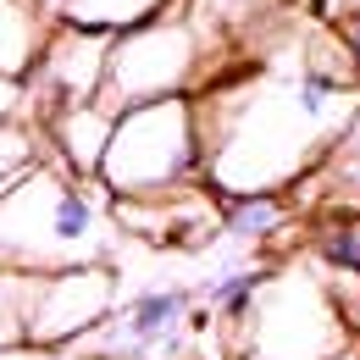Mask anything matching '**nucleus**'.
I'll return each instance as SVG.
<instances>
[{
  "mask_svg": "<svg viewBox=\"0 0 360 360\" xmlns=\"http://www.w3.org/2000/svg\"><path fill=\"white\" fill-rule=\"evenodd\" d=\"M355 11H360V0H321V22H333V28H344Z\"/></svg>",
  "mask_w": 360,
  "mask_h": 360,
  "instance_id": "nucleus-16",
  "label": "nucleus"
},
{
  "mask_svg": "<svg viewBox=\"0 0 360 360\" xmlns=\"http://www.w3.org/2000/svg\"><path fill=\"white\" fill-rule=\"evenodd\" d=\"M105 34H89V28H72V22H50L45 45H39V61L22 84V100H39L34 122L56 111V105H78V100H94L100 94V72H105Z\"/></svg>",
  "mask_w": 360,
  "mask_h": 360,
  "instance_id": "nucleus-7",
  "label": "nucleus"
},
{
  "mask_svg": "<svg viewBox=\"0 0 360 360\" xmlns=\"http://www.w3.org/2000/svg\"><path fill=\"white\" fill-rule=\"evenodd\" d=\"M28 300H34V277H28V271L0 266V349H6V344H22Z\"/></svg>",
  "mask_w": 360,
  "mask_h": 360,
  "instance_id": "nucleus-13",
  "label": "nucleus"
},
{
  "mask_svg": "<svg viewBox=\"0 0 360 360\" xmlns=\"http://www.w3.org/2000/svg\"><path fill=\"white\" fill-rule=\"evenodd\" d=\"M94 178H72L56 161H34L0 194V266L50 277L67 266L111 261V211Z\"/></svg>",
  "mask_w": 360,
  "mask_h": 360,
  "instance_id": "nucleus-2",
  "label": "nucleus"
},
{
  "mask_svg": "<svg viewBox=\"0 0 360 360\" xmlns=\"http://www.w3.org/2000/svg\"><path fill=\"white\" fill-rule=\"evenodd\" d=\"M327 161H333V211H360V139H344Z\"/></svg>",
  "mask_w": 360,
  "mask_h": 360,
  "instance_id": "nucleus-14",
  "label": "nucleus"
},
{
  "mask_svg": "<svg viewBox=\"0 0 360 360\" xmlns=\"http://www.w3.org/2000/svg\"><path fill=\"white\" fill-rule=\"evenodd\" d=\"M39 134H45V155L56 167H67L72 178H94L100 167V150L111 139V111L100 100H78V105H56L39 117Z\"/></svg>",
  "mask_w": 360,
  "mask_h": 360,
  "instance_id": "nucleus-8",
  "label": "nucleus"
},
{
  "mask_svg": "<svg viewBox=\"0 0 360 360\" xmlns=\"http://www.w3.org/2000/svg\"><path fill=\"white\" fill-rule=\"evenodd\" d=\"M45 34H50L45 0H0V78L6 84H28Z\"/></svg>",
  "mask_w": 360,
  "mask_h": 360,
  "instance_id": "nucleus-9",
  "label": "nucleus"
},
{
  "mask_svg": "<svg viewBox=\"0 0 360 360\" xmlns=\"http://www.w3.org/2000/svg\"><path fill=\"white\" fill-rule=\"evenodd\" d=\"M349 338L355 333L311 255L266 266L244 316L222 327L227 360H344Z\"/></svg>",
  "mask_w": 360,
  "mask_h": 360,
  "instance_id": "nucleus-3",
  "label": "nucleus"
},
{
  "mask_svg": "<svg viewBox=\"0 0 360 360\" xmlns=\"http://www.w3.org/2000/svg\"><path fill=\"white\" fill-rule=\"evenodd\" d=\"M277 227H288V205L283 194H238L222 205V233L244 238V244H266Z\"/></svg>",
  "mask_w": 360,
  "mask_h": 360,
  "instance_id": "nucleus-11",
  "label": "nucleus"
},
{
  "mask_svg": "<svg viewBox=\"0 0 360 360\" xmlns=\"http://www.w3.org/2000/svg\"><path fill=\"white\" fill-rule=\"evenodd\" d=\"M34 161H45V134H39V122H28L22 111H17V117H0V194L22 178Z\"/></svg>",
  "mask_w": 360,
  "mask_h": 360,
  "instance_id": "nucleus-12",
  "label": "nucleus"
},
{
  "mask_svg": "<svg viewBox=\"0 0 360 360\" xmlns=\"http://www.w3.org/2000/svg\"><path fill=\"white\" fill-rule=\"evenodd\" d=\"M205 39L188 22V11H161L150 22H139L128 34H111L105 45V72H100V105L117 117L144 100H167V94H194L205 72Z\"/></svg>",
  "mask_w": 360,
  "mask_h": 360,
  "instance_id": "nucleus-5",
  "label": "nucleus"
},
{
  "mask_svg": "<svg viewBox=\"0 0 360 360\" xmlns=\"http://www.w3.org/2000/svg\"><path fill=\"white\" fill-rule=\"evenodd\" d=\"M78 360H122V355H78Z\"/></svg>",
  "mask_w": 360,
  "mask_h": 360,
  "instance_id": "nucleus-18",
  "label": "nucleus"
},
{
  "mask_svg": "<svg viewBox=\"0 0 360 360\" xmlns=\"http://www.w3.org/2000/svg\"><path fill=\"white\" fill-rule=\"evenodd\" d=\"M17 105H22V84H6L0 78V117H17Z\"/></svg>",
  "mask_w": 360,
  "mask_h": 360,
  "instance_id": "nucleus-17",
  "label": "nucleus"
},
{
  "mask_svg": "<svg viewBox=\"0 0 360 360\" xmlns=\"http://www.w3.org/2000/svg\"><path fill=\"white\" fill-rule=\"evenodd\" d=\"M111 311H117V266H111V261L34 277V300H28V321H22V344H39V349H72V344L89 338Z\"/></svg>",
  "mask_w": 360,
  "mask_h": 360,
  "instance_id": "nucleus-6",
  "label": "nucleus"
},
{
  "mask_svg": "<svg viewBox=\"0 0 360 360\" xmlns=\"http://www.w3.org/2000/svg\"><path fill=\"white\" fill-rule=\"evenodd\" d=\"M305 17L311 11H288L266 39L244 50V61L188 94L200 134V183L217 200L283 194L305 183L355 128L360 89L311 72L300 56Z\"/></svg>",
  "mask_w": 360,
  "mask_h": 360,
  "instance_id": "nucleus-1",
  "label": "nucleus"
},
{
  "mask_svg": "<svg viewBox=\"0 0 360 360\" xmlns=\"http://www.w3.org/2000/svg\"><path fill=\"white\" fill-rule=\"evenodd\" d=\"M344 360H349V355H344Z\"/></svg>",
  "mask_w": 360,
  "mask_h": 360,
  "instance_id": "nucleus-19",
  "label": "nucleus"
},
{
  "mask_svg": "<svg viewBox=\"0 0 360 360\" xmlns=\"http://www.w3.org/2000/svg\"><path fill=\"white\" fill-rule=\"evenodd\" d=\"M0 360H67V349H39V344H6Z\"/></svg>",
  "mask_w": 360,
  "mask_h": 360,
  "instance_id": "nucleus-15",
  "label": "nucleus"
},
{
  "mask_svg": "<svg viewBox=\"0 0 360 360\" xmlns=\"http://www.w3.org/2000/svg\"><path fill=\"white\" fill-rule=\"evenodd\" d=\"M183 0H56V22H72V28H89V34H128L139 22L161 17V11H178Z\"/></svg>",
  "mask_w": 360,
  "mask_h": 360,
  "instance_id": "nucleus-10",
  "label": "nucleus"
},
{
  "mask_svg": "<svg viewBox=\"0 0 360 360\" xmlns=\"http://www.w3.org/2000/svg\"><path fill=\"white\" fill-rule=\"evenodd\" d=\"M94 183L111 200H150L183 183H200V134H194V100L167 94L144 100L111 117V139L100 150Z\"/></svg>",
  "mask_w": 360,
  "mask_h": 360,
  "instance_id": "nucleus-4",
  "label": "nucleus"
}]
</instances>
